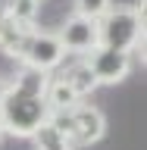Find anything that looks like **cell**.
I'll return each mask as SVG.
<instances>
[{"label": "cell", "mask_w": 147, "mask_h": 150, "mask_svg": "<svg viewBox=\"0 0 147 150\" xmlns=\"http://www.w3.org/2000/svg\"><path fill=\"white\" fill-rule=\"evenodd\" d=\"M63 59H66V50H63V44H60V38H56L53 31L35 28V31L28 35L25 47H22V59H19V63L31 66L38 72H53V69L63 66Z\"/></svg>", "instance_id": "obj_4"}, {"label": "cell", "mask_w": 147, "mask_h": 150, "mask_svg": "<svg viewBox=\"0 0 147 150\" xmlns=\"http://www.w3.org/2000/svg\"><path fill=\"white\" fill-rule=\"evenodd\" d=\"M47 100L44 94L22 91L9 81L6 97L0 100V125L3 134H16V138H31L41 125L47 122Z\"/></svg>", "instance_id": "obj_1"}, {"label": "cell", "mask_w": 147, "mask_h": 150, "mask_svg": "<svg viewBox=\"0 0 147 150\" xmlns=\"http://www.w3.org/2000/svg\"><path fill=\"white\" fill-rule=\"evenodd\" d=\"M31 141H35V147H38V150H50V147H56V144H69V141H66L63 134H60L53 125H50V122H44V125H41L35 134H31Z\"/></svg>", "instance_id": "obj_12"}, {"label": "cell", "mask_w": 147, "mask_h": 150, "mask_svg": "<svg viewBox=\"0 0 147 150\" xmlns=\"http://www.w3.org/2000/svg\"><path fill=\"white\" fill-rule=\"evenodd\" d=\"M60 78H63L69 88H72L78 97H88V94L97 88V78H94V72H91V66L85 63V59H78V63H72V66H66L63 72H60Z\"/></svg>", "instance_id": "obj_9"}, {"label": "cell", "mask_w": 147, "mask_h": 150, "mask_svg": "<svg viewBox=\"0 0 147 150\" xmlns=\"http://www.w3.org/2000/svg\"><path fill=\"white\" fill-rule=\"evenodd\" d=\"M50 150H75L72 144H56V147H50Z\"/></svg>", "instance_id": "obj_15"}, {"label": "cell", "mask_w": 147, "mask_h": 150, "mask_svg": "<svg viewBox=\"0 0 147 150\" xmlns=\"http://www.w3.org/2000/svg\"><path fill=\"white\" fill-rule=\"evenodd\" d=\"M47 122L53 125L60 134H63L75 150L82 147H91L97 141L103 138V131H107V119H103V112L91 103H75L72 110H56V112H47Z\"/></svg>", "instance_id": "obj_2"}, {"label": "cell", "mask_w": 147, "mask_h": 150, "mask_svg": "<svg viewBox=\"0 0 147 150\" xmlns=\"http://www.w3.org/2000/svg\"><path fill=\"white\" fill-rule=\"evenodd\" d=\"M0 138H3V125H0Z\"/></svg>", "instance_id": "obj_17"}, {"label": "cell", "mask_w": 147, "mask_h": 150, "mask_svg": "<svg viewBox=\"0 0 147 150\" xmlns=\"http://www.w3.org/2000/svg\"><path fill=\"white\" fill-rule=\"evenodd\" d=\"M35 3H44V0H35Z\"/></svg>", "instance_id": "obj_18"}, {"label": "cell", "mask_w": 147, "mask_h": 150, "mask_svg": "<svg viewBox=\"0 0 147 150\" xmlns=\"http://www.w3.org/2000/svg\"><path fill=\"white\" fill-rule=\"evenodd\" d=\"M60 44H63L66 53H75V56H85L88 50L97 47V19H88V16H69L63 22V28L56 31Z\"/></svg>", "instance_id": "obj_6"}, {"label": "cell", "mask_w": 147, "mask_h": 150, "mask_svg": "<svg viewBox=\"0 0 147 150\" xmlns=\"http://www.w3.org/2000/svg\"><path fill=\"white\" fill-rule=\"evenodd\" d=\"M6 91H9V78H6V75H0V100L6 97Z\"/></svg>", "instance_id": "obj_14"}, {"label": "cell", "mask_w": 147, "mask_h": 150, "mask_svg": "<svg viewBox=\"0 0 147 150\" xmlns=\"http://www.w3.org/2000/svg\"><path fill=\"white\" fill-rule=\"evenodd\" d=\"M82 59L91 66L97 84H116V81H122V78L131 72V53L129 50H113V47H100L97 44L94 50H88Z\"/></svg>", "instance_id": "obj_5"}, {"label": "cell", "mask_w": 147, "mask_h": 150, "mask_svg": "<svg viewBox=\"0 0 147 150\" xmlns=\"http://www.w3.org/2000/svg\"><path fill=\"white\" fill-rule=\"evenodd\" d=\"M3 6H6V0H0V13H3Z\"/></svg>", "instance_id": "obj_16"}, {"label": "cell", "mask_w": 147, "mask_h": 150, "mask_svg": "<svg viewBox=\"0 0 147 150\" xmlns=\"http://www.w3.org/2000/svg\"><path fill=\"white\" fill-rule=\"evenodd\" d=\"M38 25H22L13 16L0 13V50L9 56V59H22V47H25L28 35L35 31Z\"/></svg>", "instance_id": "obj_7"}, {"label": "cell", "mask_w": 147, "mask_h": 150, "mask_svg": "<svg viewBox=\"0 0 147 150\" xmlns=\"http://www.w3.org/2000/svg\"><path fill=\"white\" fill-rule=\"evenodd\" d=\"M110 6H113V0H75V13L88 19H100Z\"/></svg>", "instance_id": "obj_13"}, {"label": "cell", "mask_w": 147, "mask_h": 150, "mask_svg": "<svg viewBox=\"0 0 147 150\" xmlns=\"http://www.w3.org/2000/svg\"><path fill=\"white\" fill-rule=\"evenodd\" d=\"M47 78H50V72H38V69H31V66H22V72H19L16 78H9V81L16 84V88H22V91L44 94V88H47Z\"/></svg>", "instance_id": "obj_10"}, {"label": "cell", "mask_w": 147, "mask_h": 150, "mask_svg": "<svg viewBox=\"0 0 147 150\" xmlns=\"http://www.w3.org/2000/svg\"><path fill=\"white\" fill-rule=\"evenodd\" d=\"M44 100H47V110L56 112V110H72L75 103H82V97H78L60 75H50V78H47V88H44Z\"/></svg>", "instance_id": "obj_8"}, {"label": "cell", "mask_w": 147, "mask_h": 150, "mask_svg": "<svg viewBox=\"0 0 147 150\" xmlns=\"http://www.w3.org/2000/svg\"><path fill=\"white\" fill-rule=\"evenodd\" d=\"M38 9H41V3H35V0H6L3 13L13 16L16 22H22V25H35Z\"/></svg>", "instance_id": "obj_11"}, {"label": "cell", "mask_w": 147, "mask_h": 150, "mask_svg": "<svg viewBox=\"0 0 147 150\" xmlns=\"http://www.w3.org/2000/svg\"><path fill=\"white\" fill-rule=\"evenodd\" d=\"M97 44L113 50H144V19L131 6H110L97 19Z\"/></svg>", "instance_id": "obj_3"}]
</instances>
